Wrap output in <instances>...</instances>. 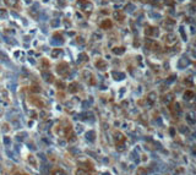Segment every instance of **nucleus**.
I'll return each mask as SVG.
<instances>
[{
    "mask_svg": "<svg viewBox=\"0 0 196 175\" xmlns=\"http://www.w3.org/2000/svg\"><path fill=\"white\" fill-rule=\"evenodd\" d=\"M77 6L81 7L84 11H91V10L93 9L92 3H89L87 0H79V1H77Z\"/></svg>",
    "mask_w": 196,
    "mask_h": 175,
    "instance_id": "f257e3e1",
    "label": "nucleus"
},
{
    "mask_svg": "<svg viewBox=\"0 0 196 175\" xmlns=\"http://www.w3.org/2000/svg\"><path fill=\"white\" fill-rule=\"evenodd\" d=\"M67 71H69V66H67V64L61 63V64L58 65V72H59L60 75H65Z\"/></svg>",
    "mask_w": 196,
    "mask_h": 175,
    "instance_id": "f03ea898",
    "label": "nucleus"
},
{
    "mask_svg": "<svg viewBox=\"0 0 196 175\" xmlns=\"http://www.w3.org/2000/svg\"><path fill=\"white\" fill-rule=\"evenodd\" d=\"M175 41H177V37H175L173 33H169V34L165 36V42H167L168 44H173V43H175Z\"/></svg>",
    "mask_w": 196,
    "mask_h": 175,
    "instance_id": "7ed1b4c3",
    "label": "nucleus"
},
{
    "mask_svg": "<svg viewBox=\"0 0 196 175\" xmlns=\"http://www.w3.org/2000/svg\"><path fill=\"white\" fill-rule=\"evenodd\" d=\"M146 34L147 36H158V29H156L153 27H148L146 29Z\"/></svg>",
    "mask_w": 196,
    "mask_h": 175,
    "instance_id": "20e7f679",
    "label": "nucleus"
},
{
    "mask_svg": "<svg viewBox=\"0 0 196 175\" xmlns=\"http://www.w3.org/2000/svg\"><path fill=\"white\" fill-rule=\"evenodd\" d=\"M96 66H97L98 69L104 70L105 69V66H107V63H105L104 60H102V59H98L97 61H96Z\"/></svg>",
    "mask_w": 196,
    "mask_h": 175,
    "instance_id": "39448f33",
    "label": "nucleus"
},
{
    "mask_svg": "<svg viewBox=\"0 0 196 175\" xmlns=\"http://www.w3.org/2000/svg\"><path fill=\"white\" fill-rule=\"evenodd\" d=\"M101 27L104 28V29H107V28H110V27H112V22H110V20H104V21L101 23Z\"/></svg>",
    "mask_w": 196,
    "mask_h": 175,
    "instance_id": "423d86ee",
    "label": "nucleus"
},
{
    "mask_svg": "<svg viewBox=\"0 0 196 175\" xmlns=\"http://www.w3.org/2000/svg\"><path fill=\"white\" fill-rule=\"evenodd\" d=\"M113 15H114V17H115L118 21H123V20H124V14H122L120 11H115Z\"/></svg>",
    "mask_w": 196,
    "mask_h": 175,
    "instance_id": "0eeeda50",
    "label": "nucleus"
},
{
    "mask_svg": "<svg viewBox=\"0 0 196 175\" xmlns=\"http://www.w3.org/2000/svg\"><path fill=\"white\" fill-rule=\"evenodd\" d=\"M174 25H175V22H174L172 19H167L164 21V26H165V27H173Z\"/></svg>",
    "mask_w": 196,
    "mask_h": 175,
    "instance_id": "6e6552de",
    "label": "nucleus"
},
{
    "mask_svg": "<svg viewBox=\"0 0 196 175\" xmlns=\"http://www.w3.org/2000/svg\"><path fill=\"white\" fill-rule=\"evenodd\" d=\"M61 54V49H59V48H58V49H54V50L51 51V58H56V56H59Z\"/></svg>",
    "mask_w": 196,
    "mask_h": 175,
    "instance_id": "1a4fd4ad",
    "label": "nucleus"
},
{
    "mask_svg": "<svg viewBox=\"0 0 196 175\" xmlns=\"http://www.w3.org/2000/svg\"><path fill=\"white\" fill-rule=\"evenodd\" d=\"M17 1L19 0H6V4L9 5V6H11V7H14V6L17 5Z\"/></svg>",
    "mask_w": 196,
    "mask_h": 175,
    "instance_id": "9d476101",
    "label": "nucleus"
},
{
    "mask_svg": "<svg viewBox=\"0 0 196 175\" xmlns=\"http://www.w3.org/2000/svg\"><path fill=\"white\" fill-rule=\"evenodd\" d=\"M43 77H46L44 78V80H46V81H51V78H53V76H51L50 74H48V72H46V71H44V72H43Z\"/></svg>",
    "mask_w": 196,
    "mask_h": 175,
    "instance_id": "9b49d317",
    "label": "nucleus"
},
{
    "mask_svg": "<svg viewBox=\"0 0 196 175\" xmlns=\"http://www.w3.org/2000/svg\"><path fill=\"white\" fill-rule=\"evenodd\" d=\"M113 51H114L115 54H123L125 50H124V48H122V47H120V48H114V49H113Z\"/></svg>",
    "mask_w": 196,
    "mask_h": 175,
    "instance_id": "f8f14e48",
    "label": "nucleus"
},
{
    "mask_svg": "<svg viewBox=\"0 0 196 175\" xmlns=\"http://www.w3.org/2000/svg\"><path fill=\"white\" fill-rule=\"evenodd\" d=\"M29 14L32 15L33 17H37V11H36V9H29Z\"/></svg>",
    "mask_w": 196,
    "mask_h": 175,
    "instance_id": "ddd939ff",
    "label": "nucleus"
},
{
    "mask_svg": "<svg viewBox=\"0 0 196 175\" xmlns=\"http://www.w3.org/2000/svg\"><path fill=\"white\" fill-rule=\"evenodd\" d=\"M0 15H1V16H6V11H5L4 9H0Z\"/></svg>",
    "mask_w": 196,
    "mask_h": 175,
    "instance_id": "4468645a",
    "label": "nucleus"
},
{
    "mask_svg": "<svg viewBox=\"0 0 196 175\" xmlns=\"http://www.w3.org/2000/svg\"><path fill=\"white\" fill-rule=\"evenodd\" d=\"M141 1H148V0H141Z\"/></svg>",
    "mask_w": 196,
    "mask_h": 175,
    "instance_id": "2eb2a0df",
    "label": "nucleus"
}]
</instances>
